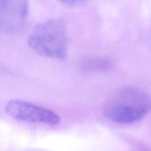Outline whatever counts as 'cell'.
<instances>
[{
	"instance_id": "1",
	"label": "cell",
	"mask_w": 151,
	"mask_h": 151,
	"mask_svg": "<svg viewBox=\"0 0 151 151\" xmlns=\"http://www.w3.org/2000/svg\"><path fill=\"white\" fill-rule=\"evenodd\" d=\"M151 111V95L136 87H124L105 103L103 114L115 123L132 124L144 119Z\"/></svg>"
},
{
	"instance_id": "2",
	"label": "cell",
	"mask_w": 151,
	"mask_h": 151,
	"mask_svg": "<svg viewBox=\"0 0 151 151\" xmlns=\"http://www.w3.org/2000/svg\"><path fill=\"white\" fill-rule=\"evenodd\" d=\"M29 47L39 55L63 60L69 50L66 26L62 19H54L40 23L27 38Z\"/></svg>"
},
{
	"instance_id": "3",
	"label": "cell",
	"mask_w": 151,
	"mask_h": 151,
	"mask_svg": "<svg viewBox=\"0 0 151 151\" xmlns=\"http://www.w3.org/2000/svg\"><path fill=\"white\" fill-rule=\"evenodd\" d=\"M6 114L19 122L56 125L60 122V116L51 110L20 100H10L5 106Z\"/></svg>"
},
{
	"instance_id": "4",
	"label": "cell",
	"mask_w": 151,
	"mask_h": 151,
	"mask_svg": "<svg viewBox=\"0 0 151 151\" xmlns=\"http://www.w3.org/2000/svg\"><path fill=\"white\" fill-rule=\"evenodd\" d=\"M28 13V0H0V31H19L24 25Z\"/></svg>"
},
{
	"instance_id": "5",
	"label": "cell",
	"mask_w": 151,
	"mask_h": 151,
	"mask_svg": "<svg viewBox=\"0 0 151 151\" xmlns=\"http://www.w3.org/2000/svg\"><path fill=\"white\" fill-rule=\"evenodd\" d=\"M63 5L69 7H75L85 4L91 0H58Z\"/></svg>"
}]
</instances>
